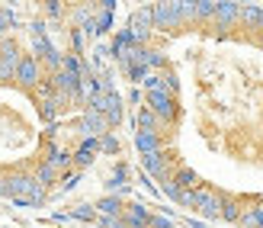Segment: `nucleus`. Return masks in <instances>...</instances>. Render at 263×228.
<instances>
[{"mask_svg":"<svg viewBox=\"0 0 263 228\" xmlns=\"http://www.w3.org/2000/svg\"><path fill=\"white\" fill-rule=\"evenodd\" d=\"M119 64L154 183L202 219L263 228V7H144L119 39Z\"/></svg>","mask_w":263,"mask_h":228,"instance_id":"f257e3e1","label":"nucleus"},{"mask_svg":"<svg viewBox=\"0 0 263 228\" xmlns=\"http://www.w3.org/2000/svg\"><path fill=\"white\" fill-rule=\"evenodd\" d=\"M84 64L0 29V196L42 203L81 173L106 132Z\"/></svg>","mask_w":263,"mask_h":228,"instance_id":"f03ea898","label":"nucleus"},{"mask_svg":"<svg viewBox=\"0 0 263 228\" xmlns=\"http://www.w3.org/2000/svg\"><path fill=\"white\" fill-rule=\"evenodd\" d=\"M106 228H180L170 219L157 216V212L144 209V206H132V203H116L109 212Z\"/></svg>","mask_w":263,"mask_h":228,"instance_id":"7ed1b4c3","label":"nucleus"}]
</instances>
